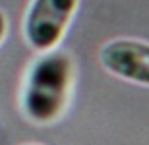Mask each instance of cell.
<instances>
[{
	"label": "cell",
	"mask_w": 149,
	"mask_h": 145,
	"mask_svg": "<svg viewBox=\"0 0 149 145\" xmlns=\"http://www.w3.org/2000/svg\"><path fill=\"white\" fill-rule=\"evenodd\" d=\"M74 60L62 50L43 52L25 78L22 105L35 124H52L64 114L74 87Z\"/></svg>",
	"instance_id": "1"
},
{
	"label": "cell",
	"mask_w": 149,
	"mask_h": 145,
	"mask_svg": "<svg viewBox=\"0 0 149 145\" xmlns=\"http://www.w3.org/2000/svg\"><path fill=\"white\" fill-rule=\"evenodd\" d=\"M99 62L114 78L149 87V41L128 37L107 41L99 50Z\"/></svg>",
	"instance_id": "3"
},
{
	"label": "cell",
	"mask_w": 149,
	"mask_h": 145,
	"mask_svg": "<svg viewBox=\"0 0 149 145\" xmlns=\"http://www.w3.org/2000/svg\"><path fill=\"white\" fill-rule=\"evenodd\" d=\"M6 33H8V17L2 10H0V43L6 39Z\"/></svg>",
	"instance_id": "4"
},
{
	"label": "cell",
	"mask_w": 149,
	"mask_h": 145,
	"mask_svg": "<svg viewBox=\"0 0 149 145\" xmlns=\"http://www.w3.org/2000/svg\"><path fill=\"white\" fill-rule=\"evenodd\" d=\"M81 0H31L23 17V37L37 52L54 50L66 37Z\"/></svg>",
	"instance_id": "2"
}]
</instances>
